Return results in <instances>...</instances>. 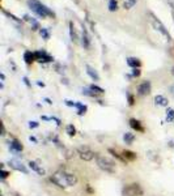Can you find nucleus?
<instances>
[{
  "instance_id": "f257e3e1",
  "label": "nucleus",
  "mask_w": 174,
  "mask_h": 196,
  "mask_svg": "<svg viewBox=\"0 0 174 196\" xmlns=\"http://www.w3.org/2000/svg\"><path fill=\"white\" fill-rule=\"evenodd\" d=\"M50 182L54 183L56 187L59 188H69V187H75L79 182V178L76 174L69 173L66 170H58L55 171L53 175L50 177Z\"/></svg>"
},
{
  "instance_id": "f03ea898",
  "label": "nucleus",
  "mask_w": 174,
  "mask_h": 196,
  "mask_svg": "<svg viewBox=\"0 0 174 196\" xmlns=\"http://www.w3.org/2000/svg\"><path fill=\"white\" fill-rule=\"evenodd\" d=\"M27 5H29L30 9L34 12L37 16L42 17V19H46V17H54L55 16V13L50 9V8L46 7L45 4H42V3L38 1V0H29V1H27Z\"/></svg>"
},
{
  "instance_id": "7ed1b4c3",
  "label": "nucleus",
  "mask_w": 174,
  "mask_h": 196,
  "mask_svg": "<svg viewBox=\"0 0 174 196\" xmlns=\"http://www.w3.org/2000/svg\"><path fill=\"white\" fill-rule=\"evenodd\" d=\"M96 165L100 170L105 171L108 174H115L117 173V165L115 162L113 161L111 158L106 156H101V154H97L96 157Z\"/></svg>"
},
{
  "instance_id": "20e7f679",
  "label": "nucleus",
  "mask_w": 174,
  "mask_h": 196,
  "mask_svg": "<svg viewBox=\"0 0 174 196\" xmlns=\"http://www.w3.org/2000/svg\"><path fill=\"white\" fill-rule=\"evenodd\" d=\"M144 190L139 183H130L122 188V196H143Z\"/></svg>"
},
{
  "instance_id": "39448f33",
  "label": "nucleus",
  "mask_w": 174,
  "mask_h": 196,
  "mask_svg": "<svg viewBox=\"0 0 174 196\" xmlns=\"http://www.w3.org/2000/svg\"><path fill=\"white\" fill-rule=\"evenodd\" d=\"M77 154L79 157L82 159V161H85V162H88V161H92L93 158H96L97 154L93 152V150L90 149L89 146H87V145H82V146H79L77 149Z\"/></svg>"
},
{
  "instance_id": "423d86ee",
  "label": "nucleus",
  "mask_w": 174,
  "mask_h": 196,
  "mask_svg": "<svg viewBox=\"0 0 174 196\" xmlns=\"http://www.w3.org/2000/svg\"><path fill=\"white\" fill-rule=\"evenodd\" d=\"M35 62H38V63H51V62H54V58L51 55H48L47 52H46V50H38V51H35Z\"/></svg>"
},
{
  "instance_id": "0eeeda50",
  "label": "nucleus",
  "mask_w": 174,
  "mask_h": 196,
  "mask_svg": "<svg viewBox=\"0 0 174 196\" xmlns=\"http://www.w3.org/2000/svg\"><path fill=\"white\" fill-rule=\"evenodd\" d=\"M152 16V24H153V28L157 30V32H160L162 35H165L168 39H170V35H169V33H168V30H166V28L162 25V22H161L160 20L157 19V17L155 16V14H151Z\"/></svg>"
},
{
  "instance_id": "6e6552de",
  "label": "nucleus",
  "mask_w": 174,
  "mask_h": 196,
  "mask_svg": "<svg viewBox=\"0 0 174 196\" xmlns=\"http://www.w3.org/2000/svg\"><path fill=\"white\" fill-rule=\"evenodd\" d=\"M151 92H152V84H151V81H149V80L143 81V83L137 86V94L142 95V97L151 94Z\"/></svg>"
},
{
  "instance_id": "1a4fd4ad",
  "label": "nucleus",
  "mask_w": 174,
  "mask_h": 196,
  "mask_svg": "<svg viewBox=\"0 0 174 196\" xmlns=\"http://www.w3.org/2000/svg\"><path fill=\"white\" fill-rule=\"evenodd\" d=\"M128 124H130V127L134 129V131H136V132H145V128H144V126L142 124V122H140L139 119H135V118H131L130 120H128Z\"/></svg>"
},
{
  "instance_id": "9d476101",
  "label": "nucleus",
  "mask_w": 174,
  "mask_h": 196,
  "mask_svg": "<svg viewBox=\"0 0 174 196\" xmlns=\"http://www.w3.org/2000/svg\"><path fill=\"white\" fill-rule=\"evenodd\" d=\"M8 144H9V149L13 153H21L24 150V145L17 140V139H12Z\"/></svg>"
},
{
  "instance_id": "9b49d317",
  "label": "nucleus",
  "mask_w": 174,
  "mask_h": 196,
  "mask_svg": "<svg viewBox=\"0 0 174 196\" xmlns=\"http://www.w3.org/2000/svg\"><path fill=\"white\" fill-rule=\"evenodd\" d=\"M9 166H11L12 169H14V170H17V171H21V173H24V174L29 173V170L26 169L25 165H22L20 161H16V159H12V161H9Z\"/></svg>"
},
{
  "instance_id": "f8f14e48",
  "label": "nucleus",
  "mask_w": 174,
  "mask_h": 196,
  "mask_svg": "<svg viewBox=\"0 0 174 196\" xmlns=\"http://www.w3.org/2000/svg\"><path fill=\"white\" fill-rule=\"evenodd\" d=\"M27 166H29L30 169H32L33 171H35V173L38 174V175H41V177L46 175V170L41 166V165L38 164V162H35V161H30L29 164H27Z\"/></svg>"
},
{
  "instance_id": "ddd939ff",
  "label": "nucleus",
  "mask_w": 174,
  "mask_h": 196,
  "mask_svg": "<svg viewBox=\"0 0 174 196\" xmlns=\"http://www.w3.org/2000/svg\"><path fill=\"white\" fill-rule=\"evenodd\" d=\"M81 45L85 50H88L90 47V37L88 34L87 28H82V35H81Z\"/></svg>"
},
{
  "instance_id": "4468645a",
  "label": "nucleus",
  "mask_w": 174,
  "mask_h": 196,
  "mask_svg": "<svg viewBox=\"0 0 174 196\" xmlns=\"http://www.w3.org/2000/svg\"><path fill=\"white\" fill-rule=\"evenodd\" d=\"M155 105H156V106H160V107H168L169 101H168V98L165 97V95L157 94L155 97Z\"/></svg>"
},
{
  "instance_id": "2eb2a0df",
  "label": "nucleus",
  "mask_w": 174,
  "mask_h": 196,
  "mask_svg": "<svg viewBox=\"0 0 174 196\" xmlns=\"http://www.w3.org/2000/svg\"><path fill=\"white\" fill-rule=\"evenodd\" d=\"M85 69H87V75L92 78V80H93V81H100V75H98V72H97L93 67H90L89 64H87V65H85Z\"/></svg>"
},
{
  "instance_id": "dca6fc26",
  "label": "nucleus",
  "mask_w": 174,
  "mask_h": 196,
  "mask_svg": "<svg viewBox=\"0 0 174 196\" xmlns=\"http://www.w3.org/2000/svg\"><path fill=\"white\" fill-rule=\"evenodd\" d=\"M122 156L126 158V161L128 162H132V161H135V159L137 158V154L135 152H132V150H127V149H124V150H122Z\"/></svg>"
},
{
  "instance_id": "f3484780",
  "label": "nucleus",
  "mask_w": 174,
  "mask_h": 196,
  "mask_svg": "<svg viewBox=\"0 0 174 196\" xmlns=\"http://www.w3.org/2000/svg\"><path fill=\"white\" fill-rule=\"evenodd\" d=\"M135 134H132V132H124L123 134V141L127 144V145H131V144L135 141Z\"/></svg>"
},
{
  "instance_id": "a211bd4d",
  "label": "nucleus",
  "mask_w": 174,
  "mask_h": 196,
  "mask_svg": "<svg viewBox=\"0 0 174 196\" xmlns=\"http://www.w3.org/2000/svg\"><path fill=\"white\" fill-rule=\"evenodd\" d=\"M24 60L26 64H32L33 62H35V54L32 51H25L24 52Z\"/></svg>"
},
{
  "instance_id": "6ab92c4d",
  "label": "nucleus",
  "mask_w": 174,
  "mask_h": 196,
  "mask_svg": "<svg viewBox=\"0 0 174 196\" xmlns=\"http://www.w3.org/2000/svg\"><path fill=\"white\" fill-rule=\"evenodd\" d=\"M127 65L131 68H140L142 62L137 58H127Z\"/></svg>"
},
{
  "instance_id": "aec40b11",
  "label": "nucleus",
  "mask_w": 174,
  "mask_h": 196,
  "mask_svg": "<svg viewBox=\"0 0 174 196\" xmlns=\"http://www.w3.org/2000/svg\"><path fill=\"white\" fill-rule=\"evenodd\" d=\"M69 37H71V41L73 43H76L77 42V34H76V30H75V26H73V22L72 21H69Z\"/></svg>"
},
{
  "instance_id": "412c9836",
  "label": "nucleus",
  "mask_w": 174,
  "mask_h": 196,
  "mask_svg": "<svg viewBox=\"0 0 174 196\" xmlns=\"http://www.w3.org/2000/svg\"><path fill=\"white\" fill-rule=\"evenodd\" d=\"M108 152H109V153H111V154H113V157H115V158H117V159H119V161H121L122 164H127L126 158H124V157L122 156V153H121V154H119V153H118V152H115V150L113 149V148H109V149H108Z\"/></svg>"
},
{
  "instance_id": "4be33fe9",
  "label": "nucleus",
  "mask_w": 174,
  "mask_h": 196,
  "mask_svg": "<svg viewBox=\"0 0 174 196\" xmlns=\"http://www.w3.org/2000/svg\"><path fill=\"white\" fill-rule=\"evenodd\" d=\"M89 88H90V90H93L97 95H98V94H105V89H102L101 86L96 85V84H92V85H89Z\"/></svg>"
},
{
  "instance_id": "5701e85b",
  "label": "nucleus",
  "mask_w": 174,
  "mask_h": 196,
  "mask_svg": "<svg viewBox=\"0 0 174 196\" xmlns=\"http://www.w3.org/2000/svg\"><path fill=\"white\" fill-rule=\"evenodd\" d=\"M81 93H82L84 95H87V97H92V98H96V97H97V94L93 92V90H90L89 86H88V88H82Z\"/></svg>"
},
{
  "instance_id": "b1692460",
  "label": "nucleus",
  "mask_w": 174,
  "mask_h": 196,
  "mask_svg": "<svg viewBox=\"0 0 174 196\" xmlns=\"http://www.w3.org/2000/svg\"><path fill=\"white\" fill-rule=\"evenodd\" d=\"M87 111H88V106L80 102V103H79V107H77V115L79 116L85 115V113H87Z\"/></svg>"
},
{
  "instance_id": "393cba45",
  "label": "nucleus",
  "mask_w": 174,
  "mask_h": 196,
  "mask_svg": "<svg viewBox=\"0 0 174 196\" xmlns=\"http://www.w3.org/2000/svg\"><path fill=\"white\" fill-rule=\"evenodd\" d=\"M66 132H67V135H68L69 137H73L76 135V127L73 124H68L66 127Z\"/></svg>"
},
{
  "instance_id": "a878e982",
  "label": "nucleus",
  "mask_w": 174,
  "mask_h": 196,
  "mask_svg": "<svg viewBox=\"0 0 174 196\" xmlns=\"http://www.w3.org/2000/svg\"><path fill=\"white\" fill-rule=\"evenodd\" d=\"M39 34H41V37L45 39V41H47V39H50V30L46 29V28H41L39 29Z\"/></svg>"
},
{
  "instance_id": "bb28decb",
  "label": "nucleus",
  "mask_w": 174,
  "mask_h": 196,
  "mask_svg": "<svg viewBox=\"0 0 174 196\" xmlns=\"http://www.w3.org/2000/svg\"><path fill=\"white\" fill-rule=\"evenodd\" d=\"M166 120H168V122H174V108L168 107V110H166Z\"/></svg>"
},
{
  "instance_id": "cd10ccee",
  "label": "nucleus",
  "mask_w": 174,
  "mask_h": 196,
  "mask_svg": "<svg viewBox=\"0 0 174 196\" xmlns=\"http://www.w3.org/2000/svg\"><path fill=\"white\" fill-rule=\"evenodd\" d=\"M136 1H137V0H126L124 4H123V8H124V9H131V8L136 4Z\"/></svg>"
},
{
  "instance_id": "c85d7f7f",
  "label": "nucleus",
  "mask_w": 174,
  "mask_h": 196,
  "mask_svg": "<svg viewBox=\"0 0 174 196\" xmlns=\"http://www.w3.org/2000/svg\"><path fill=\"white\" fill-rule=\"evenodd\" d=\"M24 19H25V20H27V21H30V22H32V25H33V30H39V29H41V28H39V24L37 22V21H35L34 19H30L29 16H25V17H24Z\"/></svg>"
},
{
  "instance_id": "c756f323",
  "label": "nucleus",
  "mask_w": 174,
  "mask_h": 196,
  "mask_svg": "<svg viewBox=\"0 0 174 196\" xmlns=\"http://www.w3.org/2000/svg\"><path fill=\"white\" fill-rule=\"evenodd\" d=\"M64 103H66L68 107H76V108H77V107H79V103H80V102L71 101V99H64Z\"/></svg>"
},
{
  "instance_id": "7c9ffc66",
  "label": "nucleus",
  "mask_w": 174,
  "mask_h": 196,
  "mask_svg": "<svg viewBox=\"0 0 174 196\" xmlns=\"http://www.w3.org/2000/svg\"><path fill=\"white\" fill-rule=\"evenodd\" d=\"M117 9H118L117 1H115V0H110V3H109V11L110 12H114V11H117Z\"/></svg>"
},
{
  "instance_id": "2f4dec72",
  "label": "nucleus",
  "mask_w": 174,
  "mask_h": 196,
  "mask_svg": "<svg viewBox=\"0 0 174 196\" xmlns=\"http://www.w3.org/2000/svg\"><path fill=\"white\" fill-rule=\"evenodd\" d=\"M73 150L72 149H64V157H66L67 159H69V158H72L73 157Z\"/></svg>"
},
{
  "instance_id": "473e14b6",
  "label": "nucleus",
  "mask_w": 174,
  "mask_h": 196,
  "mask_svg": "<svg viewBox=\"0 0 174 196\" xmlns=\"http://www.w3.org/2000/svg\"><path fill=\"white\" fill-rule=\"evenodd\" d=\"M140 75H142L140 68H132V73H131V76H132V77H139Z\"/></svg>"
},
{
  "instance_id": "72a5a7b5",
  "label": "nucleus",
  "mask_w": 174,
  "mask_h": 196,
  "mask_svg": "<svg viewBox=\"0 0 174 196\" xmlns=\"http://www.w3.org/2000/svg\"><path fill=\"white\" fill-rule=\"evenodd\" d=\"M126 94H127V99H128V105H130V106H134V105H135V99H134V97L130 94V93H126Z\"/></svg>"
},
{
  "instance_id": "f704fd0d",
  "label": "nucleus",
  "mask_w": 174,
  "mask_h": 196,
  "mask_svg": "<svg viewBox=\"0 0 174 196\" xmlns=\"http://www.w3.org/2000/svg\"><path fill=\"white\" fill-rule=\"evenodd\" d=\"M9 175H11V173H9V171H7L5 169H1V179H3V180L7 179Z\"/></svg>"
},
{
  "instance_id": "c9c22d12",
  "label": "nucleus",
  "mask_w": 174,
  "mask_h": 196,
  "mask_svg": "<svg viewBox=\"0 0 174 196\" xmlns=\"http://www.w3.org/2000/svg\"><path fill=\"white\" fill-rule=\"evenodd\" d=\"M3 12H4V13L5 14H7V16L9 17V19H12V20H14V21H17V22H20V19H18V17H16V16H14V14H11V13H8V12L7 11H3Z\"/></svg>"
},
{
  "instance_id": "e433bc0d",
  "label": "nucleus",
  "mask_w": 174,
  "mask_h": 196,
  "mask_svg": "<svg viewBox=\"0 0 174 196\" xmlns=\"http://www.w3.org/2000/svg\"><path fill=\"white\" fill-rule=\"evenodd\" d=\"M38 126H39V123H38V122H35V120H30V122H29V128H32V129L37 128Z\"/></svg>"
},
{
  "instance_id": "4c0bfd02",
  "label": "nucleus",
  "mask_w": 174,
  "mask_h": 196,
  "mask_svg": "<svg viewBox=\"0 0 174 196\" xmlns=\"http://www.w3.org/2000/svg\"><path fill=\"white\" fill-rule=\"evenodd\" d=\"M169 92H170V94H172L173 97H174V84H173V85H170V88H169Z\"/></svg>"
},
{
  "instance_id": "58836bf2",
  "label": "nucleus",
  "mask_w": 174,
  "mask_h": 196,
  "mask_svg": "<svg viewBox=\"0 0 174 196\" xmlns=\"http://www.w3.org/2000/svg\"><path fill=\"white\" fill-rule=\"evenodd\" d=\"M22 80H24V83H25L26 86H30V83H29V80H27V77H22Z\"/></svg>"
},
{
  "instance_id": "ea45409f",
  "label": "nucleus",
  "mask_w": 174,
  "mask_h": 196,
  "mask_svg": "<svg viewBox=\"0 0 174 196\" xmlns=\"http://www.w3.org/2000/svg\"><path fill=\"white\" fill-rule=\"evenodd\" d=\"M29 140H30V141H33V143H35V144L38 143V140H37V139H35L34 136H29Z\"/></svg>"
},
{
  "instance_id": "a19ab883",
  "label": "nucleus",
  "mask_w": 174,
  "mask_h": 196,
  "mask_svg": "<svg viewBox=\"0 0 174 196\" xmlns=\"http://www.w3.org/2000/svg\"><path fill=\"white\" fill-rule=\"evenodd\" d=\"M5 132H7V131H5V127H4V124H1V135H3V136H4V135H5Z\"/></svg>"
},
{
  "instance_id": "79ce46f5",
  "label": "nucleus",
  "mask_w": 174,
  "mask_h": 196,
  "mask_svg": "<svg viewBox=\"0 0 174 196\" xmlns=\"http://www.w3.org/2000/svg\"><path fill=\"white\" fill-rule=\"evenodd\" d=\"M45 101H46V102H47V103H48V105H53V101H51V99H50V98H45Z\"/></svg>"
},
{
  "instance_id": "37998d69",
  "label": "nucleus",
  "mask_w": 174,
  "mask_h": 196,
  "mask_svg": "<svg viewBox=\"0 0 174 196\" xmlns=\"http://www.w3.org/2000/svg\"><path fill=\"white\" fill-rule=\"evenodd\" d=\"M37 85H38V86H42V88H43L45 84H43V83H41V81H37Z\"/></svg>"
},
{
  "instance_id": "c03bdc74",
  "label": "nucleus",
  "mask_w": 174,
  "mask_h": 196,
  "mask_svg": "<svg viewBox=\"0 0 174 196\" xmlns=\"http://www.w3.org/2000/svg\"><path fill=\"white\" fill-rule=\"evenodd\" d=\"M62 83H64L66 85H68V80H67V78H62Z\"/></svg>"
},
{
  "instance_id": "a18cd8bd",
  "label": "nucleus",
  "mask_w": 174,
  "mask_h": 196,
  "mask_svg": "<svg viewBox=\"0 0 174 196\" xmlns=\"http://www.w3.org/2000/svg\"><path fill=\"white\" fill-rule=\"evenodd\" d=\"M0 77H1V81L5 80V75H4V73H0Z\"/></svg>"
},
{
  "instance_id": "49530a36",
  "label": "nucleus",
  "mask_w": 174,
  "mask_h": 196,
  "mask_svg": "<svg viewBox=\"0 0 174 196\" xmlns=\"http://www.w3.org/2000/svg\"><path fill=\"white\" fill-rule=\"evenodd\" d=\"M169 146H170V148H174V141H173V140L169 143Z\"/></svg>"
},
{
  "instance_id": "de8ad7c7",
  "label": "nucleus",
  "mask_w": 174,
  "mask_h": 196,
  "mask_svg": "<svg viewBox=\"0 0 174 196\" xmlns=\"http://www.w3.org/2000/svg\"><path fill=\"white\" fill-rule=\"evenodd\" d=\"M87 190H88V191H89V192H93V190H92L89 186H87Z\"/></svg>"
},
{
  "instance_id": "09e8293b",
  "label": "nucleus",
  "mask_w": 174,
  "mask_h": 196,
  "mask_svg": "<svg viewBox=\"0 0 174 196\" xmlns=\"http://www.w3.org/2000/svg\"><path fill=\"white\" fill-rule=\"evenodd\" d=\"M172 73H173V76H174V67L172 68Z\"/></svg>"
}]
</instances>
